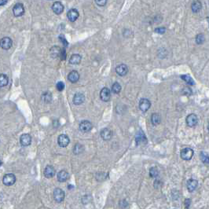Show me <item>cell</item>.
<instances>
[{
	"label": "cell",
	"mask_w": 209,
	"mask_h": 209,
	"mask_svg": "<svg viewBox=\"0 0 209 209\" xmlns=\"http://www.w3.org/2000/svg\"><path fill=\"white\" fill-rule=\"evenodd\" d=\"M44 175L47 178H50L55 175V169L51 165H48L45 167L44 170Z\"/></svg>",
	"instance_id": "obj_16"
},
{
	"label": "cell",
	"mask_w": 209,
	"mask_h": 209,
	"mask_svg": "<svg viewBox=\"0 0 209 209\" xmlns=\"http://www.w3.org/2000/svg\"><path fill=\"white\" fill-rule=\"evenodd\" d=\"M197 116L193 113L189 114V115L187 116L186 119H185L187 125L190 127H193L196 126L197 124Z\"/></svg>",
	"instance_id": "obj_9"
},
{
	"label": "cell",
	"mask_w": 209,
	"mask_h": 209,
	"mask_svg": "<svg viewBox=\"0 0 209 209\" xmlns=\"http://www.w3.org/2000/svg\"><path fill=\"white\" fill-rule=\"evenodd\" d=\"M60 57L61 61H64L66 59V51L64 49L61 50V54H60Z\"/></svg>",
	"instance_id": "obj_38"
},
{
	"label": "cell",
	"mask_w": 209,
	"mask_h": 209,
	"mask_svg": "<svg viewBox=\"0 0 209 209\" xmlns=\"http://www.w3.org/2000/svg\"><path fill=\"white\" fill-rule=\"evenodd\" d=\"M100 97L103 101H108L111 97V92L110 90L107 87L102 88V90L100 92Z\"/></svg>",
	"instance_id": "obj_11"
},
{
	"label": "cell",
	"mask_w": 209,
	"mask_h": 209,
	"mask_svg": "<svg viewBox=\"0 0 209 209\" xmlns=\"http://www.w3.org/2000/svg\"><path fill=\"white\" fill-rule=\"evenodd\" d=\"M57 180H58L60 182H64L67 180L68 179V177H69V174L66 171V170H61L57 173Z\"/></svg>",
	"instance_id": "obj_20"
},
{
	"label": "cell",
	"mask_w": 209,
	"mask_h": 209,
	"mask_svg": "<svg viewBox=\"0 0 209 209\" xmlns=\"http://www.w3.org/2000/svg\"><path fill=\"white\" fill-rule=\"evenodd\" d=\"M3 184L7 186H10V185H13L16 182V177L13 174H6L3 177Z\"/></svg>",
	"instance_id": "obj_3"
},
{
	"label": "cell",
	"mask_w": 209,
	"mask_h": 209,
	"mask_svg": "<svg viewBox=\"0 0 209 209\" xmlns=\"http://www.w3.org/2000/svg\"><path fill=\"white\" fill-rule=\"evenodd\" d=\"M207 22H208V27H209V16L208 17H207Z\"/></svg>",
	"instance_id": "obj_44"
},
{
	"label": "cell",
	"mask_w": 209,
	"mask_h": 209,
	"mask_svg": "<svg viewBox=\"0 0 209 209\" xmlns=\"http://www.w3.org/2000/svg\"><path fill=\"white\" fill-rule=\"evenodd\" d=\"M183 94H185V95H189L191 94L192 91H191V89L189 87H185L183 89Z\"/></svg>",
	"instance_id": "obj_39"
},
{
	"label": "cell",
	"mask_w": 209,
	"mask_h": 209,
	"mask_svg": "<svg viewBox=\"0 0 209 209\" xmlns=\"http://www.w3.org/2000/svg\"><path fill=\"white\" fill-rule=\"evenodd\" d=\"M181 79H183L186 83H188V84H189V85L195 84L194 81H193V79H192V77H190V75H182Z\"/></svg>",
	"instance_id": "obj_28"
},
{
	"label": "cell",
	"mask_w": 209,
	"mask_h": 209,
	"mask_svg": "<svg viewBox=\"0 0 209 209\" xmlns=\"http://www.w3.org/2000/svg\"><path fill=\"white\" fill-rule=\"evenodd\" d=\"M20 142L23 146H28L31 142V137L28 134H23L20 138Z\"/></svg>",
	"instance_id": "obj_15"
},
{
	"label": "cell",
	"mask_w": 209,
	"mask_h": 209,
	"mask_svg": "<svg viewBox=\"0 0 209 209\" xmlns=\"http://www.w3.org/2000/svg\"><path fill=\"white\" fill-rule=\"evenodd\" d=\"M127 205H128V204H127V202L124 200L120 201V204H119V206H120L122 208H125V207H126Z\"/></svg>",
	"instance_id": "obj_40"
},
{
	"label": "cell",
	"mask_w": 209,
	"mask_h": 209,
	"mask_svg": "<svg viewBox=\"0 0 209 209\" xmlns=\"http://www.w3.org/2000/svg\"><path fill=\"white\" fill-rule=\"evenodd\" d=\"M79 127L80 131L83 132V133H86V132H89L91 130L93 126H92V123H90V121L83 120L79 123Z\"/></svg>",
	"instance_id": "obj_7"
},
{
	"label": "cell",
	"mask_w": 209,
	"mask_h": 209,
	"mask_svg": "<svg viewBox=\"0 0 209 209\" xmlns=\"http://www.w3.org/2000/svg\"><path fill=\"white\" fill-rule=\"evenodd\" d=\"M82 60V57L81 55L78 54V53H75L72 54L69 58V63L72 64H79L81 62Z\"/></svg>",
	"instance_id": "obj_23"
},
{
	"label": "cell",
	"mask_w": 209,
	"mask_h": 209,
	"mask_svg": "<svg viewBox=\"0 0 209 209\" xmlns=\"http://www.w3.org/2000/svg\"><path fill=\"white\" fill-rule=\"evenodd\" d=\"M42 100L45 103H50L52 101V94L50 92H44L42 94Z\"/></svg>",
	"instance_id": "obj_25"
},
{
	"label": "cell",
	"mask_w": 209,
	"mask_h": 209,
	"mask_svg": "<svg viewBox=\"0 0 209 209\" xmlns=\"http://www.w3.org/2000/svg\"><path fill=\"white\" fill-rule=\"evenodd\" d=\"M200 160L203 163H206V164H208L209 163V155L207 153L204 152H202L200 155Z\"/></svg>",
	"instance_id": "obj_29"
},
{
	"label": "cell",
	"mask_w": 209,
	"mask_h": 209,
	"mask_svg": "<svg viewBox=\"0 0 209 209\" xmlns=\"http://www.w3.org/2000/svg\"><path fill=\"white\" fill-rule=\"evenodd\" d=\"M151 120H152V123L153 125H158L160 123V116L158 113H153L152 115V117H151Z\"/></svg>",
	"instance_id": "obj_27"
},
{
	"label": "cell",
	"mask_w": 209,
	"mask_h": 209,
	"mask_svg": "<svg viewBox=\"0 0 209 209\" xmlns=\"http://www.w3.org/2000/svg\"><path fill=\"white\" fill-rule=\"evenodd\" d=\"M13 13L15 16H21L24 14V8L22 3H16L13 8Z\"/></svg>",
	"instance_id": "obj_5"
},
{
	"label": "cell",
	"mask_w": 209,
	"mask_h": 209,
	"mask_svg": "<svg viewBox=\"0 0 209 209\" xmlns=\"http://www.w3.org/2000/svg\"><path fill=\"white\" fill-rule=\"evenodd\" d=\"M151 106V102L149 101L148 99L146 98H142L139 101V108L141 111H142L143 112H146L149 109Z\"/></svg>",
	"instance_id": "obj_8"
},
{
	"label": "cell",
	"mask_w": 209,
	"mask_h": 209,
	"mask_svg": "<svg viewBox=\"0 0 209 209\" xmlns=\"http://www.w3.org/2000/svg\"><path fill=\"white\" fill-rule=\"evenodd\" d=\"M59 40L62 42L63 45H64V48H66L67 46H68V41L66 40V38H65V37H64V35H60V36H59Z\"/></svg>",
	"instance_id": "obj_34"
},
{
	"label": "cell",
	"mask_w": 209,
	"mask_h": 209,
	"mask_svg": "<svg viewBox=\"0 0 209 209\" xmlns=\"http://www.w3.org/2000/svg\"><path fill=\"white\" fill-rule=\"evenodd\" d=\"M181 157L185 160H189L193 156V150L190 148H185L181 151Z\"/></svg>",
	"instance_id": "obj_4"
},
{
	"label": "cell",
	"mask_w": 209,
	"mask_h": 209,
	"mask_svg": "<svg viewBox=\"0 0 209 209\" xmlns=\"http://www.w3.org/2000/svg\"><path fill=\"white\" fill-rule=\"evenodd\" d=\"M56 88H57V90L58 91H62L64 89V83L63 82H61V81H60L56 85Z\"/></svg>",
	"instance_id": "obj_35"
},
{
	"label": "cell",
	"mask_w": 209,
	"mask_h": 209,
	"mask_svg": "<svg viewBox=\"0 0 209 209\" xmlns=\"http://www.w3.org/2000/svg\"><path fill=\"white\" fill-rule=\"evenodd\" d=\"M2 161H1V160H0V166H1V165H2Z\"/></svg>",
	"instance_id": "obj_45"
},
{
	"label": "cell",
	"mask_w": 209,
	"mask_h": 209,
	"mask_svg": "<svg viewBox=\"0 0 209 209\" xmlns=\"http://www.w3.org/2000/svg\"><path fill=\"white\" fill-rule=\"evenodd\" d=\"M135 141L137 145H145L147 143V138L145 137L144 132L139 131L138 132L135 136Z\"/></svg>",
	"instance_id": "obj_6"
},
{
	"label": "cell",
	"mask_w": 209,
	"mask_h": 209,
	"mask_svg": "<svg viewBox=\"0 0 209 209\" xmlns=\"http://www.w3.org/2000/svg\"><path fill=\"white\" fill-rule=\"evenodd\" d=\"M73 185H68V189H72V188H73Z\"/></svg>",
	"instance_id": "obj_43"
},
{
	"label": "cell",
	"mask_w": 209,
	"mask_h": 209,
	"mask_svg": "<svg viewBox=\"0 0 209 209\" xmlns=\"http://www.w3.org/2000/svg\"><path fill=\"white\" fill-rule=\"evenodd\" d=\"M112 90L114 94H119L121 90V86L119 82H114L112 86Z\"/></svg>",
	"instance_id": "obj_30"
},
{
	"label": "cell",
	"mask_w": 209,
	"mask_h": 209,
	"mask_svg": "<svg viewBox=\"0 0 209 209\" xmlns=\"http://www.w3.org/2000/svg\"><path fill=\"white\" fill-rule=\"evenodd\" d=\"M208 130H209V123H208Z\"/></svg>",
	"instance_id": "obj_46"
},
{
	"label": "cell",
	"mask_w": 209,
	"mask_h": 209,
	"mask_svg": "<svg viewBox=\"0 0 209 209\" xmlns=\"http://www.w3.org/2000/svg\"><path fill=\"white\" fill-rule=\"evenodd\" d=\"M68 79L71 82L75 83V82H76L79 79V72H78L77 71H75V70H73V71L70 72L69 74H68Z\"/></svg>",
	"instance_id": "obj_18"
},
{
	"label": "cell",
	"mask_w": 209,
	"mask_h": 209,
	"mask_svg": "<svg viewBox=\"0 0 209 209\" xmlns=\"http://www.w3.org/2000/svg\"><path fill=\"white\" fill-rule=\"evenodd\" d=\"M190 200L189 199H185V201H184V204H185V207H186L187 209L189 208V205H190Z\"/></svg>",
	"instance_id": "obj_41"
},
{
	"label": "cell",
	"mask_w": 209,
	"mask_h": 209,
	"mask_svg": "<svg viewBox=\"0 0 209 209\" xmlns=\"http://www.w3.org/2000/svg\"><path fill=\"white\" fill-rule=\"evenodd\" d=\"M7 2H8V0H0V6H4Z\"/></svg>",
	"instance_id": "obj_42"
},
{
	"label": "cell",
	"mask_w": 209,
	"mask_h": 209,
	"mask_svg": "<svg viewBox=\"0 0 209 209\" xmlns=\"http://www.w3.org/2000/svg\"><path fill=\"white\" fill-rule=\"evenodd\" d=\"M94 1H95V3L99 6H104L107 3V0H94Z\"/></svg>",
	"instance_id": "obj_36"
},
{
	"label": "cell",
	"mask_w": 209,
	"mask_h": 209,
	"mask_svg": "<svg viewBox=\"0 0 209 209\" xmlns=\"http://www.w3.org/2000/svg\"><path fill=\"white\" fill-rule=\"evenodd\" d=\"M79 13L76 9H71L68 10V13H67V16L69 21L75 22L77 20V18L79 17Z\"/></svg>",
	"instance_id": "obj_13"
},
{
	"label": "cell",
	"mask_w": 209,
	"mask_h": 209,
	"mask_svg": "<svg viewBox=\"0 0 209 209\" xmlns=\"http://www.w3.org/2000/svg\"><path fill=\"white\" fill-rule=\"evenodd\" d=\"M50 55L52 56V57L56 58V57H60L61 52V49L58 46H53V47H51V49L50 50Z\"/></svg>",
	"instance_id": "obj_24"
},
{
	"label": "cell",
	"mask_w": 209,
	"mask_h": 209,
	"mask_svg": "<svg viewBox=\"0 0 209 209\" xmlns=\"http://www.w3.org/2000/svg\"><path fill=\"white\" fill-rule=\"evenodd\" d=\"M52 10L57 15H60L64 11V6L61 2H55L52 6Z\"/></svg>",
	"instance_id": "obj_14"
},
{
	"label": "cell",
	"mask_w": 209,
	"mask_h": 209,
	"mask_svg": "<svg viewBox=\"0 0 209 209\" xmlns=\"http://www.w3.org/2000/svg\"><path fill=\"white\" fill-rule=\"evenodd\" d=\"M204 40H205V38H204V35L203 34H198L196 36V42L199 45L203 43Z\"/></svg>",
	"instance_id": "obj_33"
},
{
	"label": "cell",
	"mask_w": 209,
	"mask_h": 209,
	"mask_svg": "<svg viewBox=\"0 0 209 209\" xmlns=\"http://www.w3.org/2000/svg\"><path fill=\"white\" fill-rule=\"evenodd\" d=\"M69 138L66 134H61L57 138V143L61 147H66L69 144Z\"/></svg>",
	"instance_id": "obj_12"
},
{
	"label": "cell",
	"mask_w": 209,
	"mask_h": 209,
	"mask_svg": "<svg viewBox=\"0 0 209 209\" xmlns=\"http://www.w3.org/2000/svg\"><path fill=\"white\" fill-rule=\"evenodd\" d=\"M101 137L105 141H108L112 138V131L108 128H104L101 131Z\"/></svg>",
	"instance_id": "obj_17"
},
{
	"label": "cell",
	"mask_w": 209,
	"mask_h": 209,
	"mask_svg": "<svg viewBox=\"0 0 209 209\" xmlns=\"http://www.w3.org/2000/svg\"><path fill=\"white\" fill-rule=\"evenodd\" d=\"M197 185L198 182L196 179H193V178L192 179H189L188 180L186 183L187 189H188V190L189 192H193V191H194L196 189V188L197 187Z\"/></svg>",
	"instance_id": "obj_21"
},
{
	"label": "cell",
	"mask_w": 209,
	"mask_h": 209,
	"mask_svg": "<svg viewBox=\"0 0 209 209\" xmlns=\"http://www.w3.org/2000/svg\"><path fill=\"white\" fill-rule=\"evenodd\" d=\"M12 45H13V41L9 37H3L0 40V46L2 49L6 50L10 49Z\"/></svg>",
	"instance_id": "obj_2"
},
{
	"label": "cell",
	"mask_w": 209,
	"mask_h": 209,
	"mask_svg": "<svg viewBox=\"0 0 209 209\" xmlns=\"http://www.w3.org/2000/svg\"><path fill=\"white\" fill-rule=\"evenodd\" d=\"M202 9V3L198 1V0H196L194 2H193L192 5H191V9L193 13H199Z\"/></svg>",
	"instance_id": "obj_22"
},
{
	"label": "cell",
	"mask_w": 209,
	"mask_h": 209,
	"mask_svg": "<svg viewBox=\"0 0 209 209\" xmlns=\"http://www.w3.org/2000/svg\"><path fill=\"white\" fill-rule=\"evenodd\" d=\"M166 31V28L164 27H160L155 28V32L159 33V34H164Z\"/></svg>",
	"instance_id": "obj_37"
},
{
	"label": "cell",
	"mask_w": 209,
	"mask_h": 209,
	"mask_svg": "<svg viewBox=\"0 0 209 209\" xmlns=\"http://www.w3.org/2000/svg\"><path fill=\"white\" fill-rule=\"evenodd\" d=\"M158 174H159L158 169L155 167H151L150 170H149V175H150V177H152V178H156Z\"/></svg>",
	"instance_id": "obj_31"
},
{
	"label": "cell",
	"mask_w": 209,
	"mask_h": 209,
	"mask_svg": "<svg viewBox=\"0 0 209 209\" xmlns=\"http://www.w3.org/2000/svg\"><path fill=\"white\" fill-rule=\"evenodd\" d=\"M116 72L120 76H124L128 72V67L125 64H120L116 68Z\"/></svg>",
	"instance_id": "obj_10"
},
{
	"label": "cell",
	"mask_w": 209,
	"mask_h": 209,
	"mask_svg": "<svg viewBox=\"0 0 209 209\" xmlns=\"http://www.w3.org/2000/svg\"><path fill=\"white\" fill-rule=\"evenodd\" d=\"M85 97L84 95L81 93H77L75 94L73 97V103L76 105H79L82 104L84 102Z\"/></svg>",
	"instance_id": "obj_19"
},
{
	"label": "cell",
	"mask_w": 209,
	"mask_h": 209,
	"mask_svg": "<svg viewBox=\"0 0 209 209\" xmlns=\"http://www.w3.org/2000/svg\"><path fill=\"white\" fill-rule=\"evenodd\" d=\"M83 151V146L80 144H76L73 148L74 154H79Z\"/></svg>",
	"instance_id": "obj_32"
},
{
	"label": "cell",
	"mask_w": 209,
	"mask_h": 209,
	"mask_svg": "<svg viewBox=\"0 0 209 209\" xmlns=\"http://www.w3.org/2000/svg\"><path fill=\"white\" fill-rule=\"evenodd\" d=\"M9 79L8 76L6 74H0V86L3 87L8 84Z\"/></svg>",
	"instance_id": "obj_26"
},
{
	"label": "cell",
	"mask_w": 209,
	"mask_h": 209,
	"mask_svg": "<svg viewBox=\"0 0 209 209\" xmlns=\"http://www.w3.org/2000/svg\"><path fill=\"white\" fill-rule=\"evenodd\" d=\"M64 196H65L64 192L60 188H57L53 191V198H54L55 201L57 203L62 202L64 199Z\"/></svg>",
	"instance_id": "obj_1"
}]
</instances>
